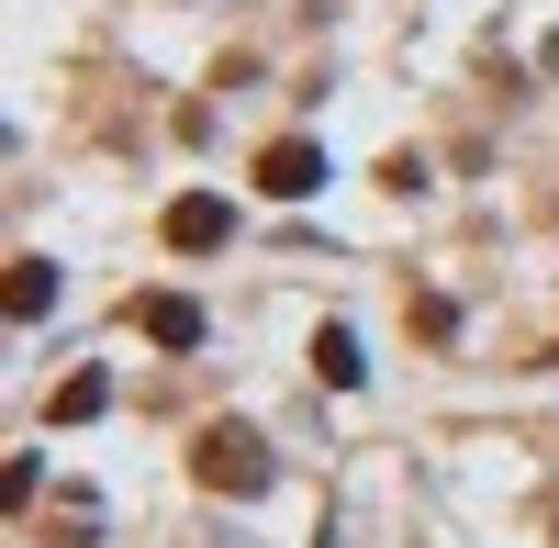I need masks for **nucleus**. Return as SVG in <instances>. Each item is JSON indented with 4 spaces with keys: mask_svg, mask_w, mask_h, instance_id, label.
Instances as JSON below:
<instances>
[{
    "mask_svg": "<svg viewBox=\"0 0 559 548\" xmlns=\"http://www.w3.org/2000/svg\"><path fill=\"white\" fill-rule=\"evenodd\" d=\"M146 336H157V347H202V313H191V302H146Z\"/></svg>",
    "mask_w": 559,
    "mask_h": 548,
    "instance_id": "obj_4",
    "label": "nucleus"
},
{
    "mask_svg": "<svg viewBox=\"0 0 559 548\" xmlns=\"http://www.w3.org/2000/svg\"><path fill=\"white\" fill-rule=\"evenodd\" d=\"M168 247H191V258H202V247H224V202H213V191H191V202L168 213Z\"/></svg>",
    "mask_w": 559,
    "mask_h": 548,
    "instance_id": "obj_3",
    "label": "nucleus"
},
{
    "mask_svg": "<svg viewBox=\"0 0 559 548\" xmlns=\"http://www.w3.org/2000/svg\"><path fill=\"white\" fill-rule=\"evenodd\" d=\"M258 191H280V202H302V191H324V157H313L302 134H292V146H269V157H258Z\"/></svg>",
    "mask_w": 559,
    "mask_h": 548,
    "instance_id": "obj_2",
    "label": "nucleus"
},
{
    "mask_svg": "<svg viewBox=\"0 0 559 548\" xmlns=\"http://www.w3.org/2000/svg\"><path fill=\"white\" fill-rule=\"evenodd\" d=\"M202 481H213V492H258V481H269V448H258L247 426H213V437H202Z\"/></svg>",
    "mask_w": 559,
    "mask_h": 548,
    "instance_id": "obj_1",
    "label": "nucleus"
},
{
    "mask_svg": "<svg viewBox=\"0 0 559 548\" xmlns=\"http://www.w3.org/2000/svg\"><path fill=\"white\" fill-rule=\"evenodd\" d=\"M45 302H57V269H45V258H23V281H12V313H23V325H34Z\"/></svg>",
    "mask_w": 559,
    "mask_h": 548,
    "instance_id": "obj_5",
    "label": "nucleus"
}]
</instances>
